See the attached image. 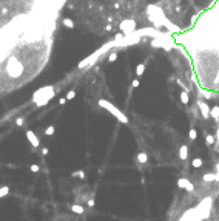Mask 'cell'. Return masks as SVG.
<instances>
[{"label": "cell", "instance_id": "10", "mask_svg": "<svg viewBox=\"0 0 219 221\" xmlns=\"http://www.w3.org/2000/svg\"><path fill=\"white\" fill-rule=\"evenodd\" d=\"M216 178H218V173H205L204 176H202V181L211 182V181H216Z\"/></svg>", "mask_w": 219, "mask_h": 221}, {"label": "cell", "instance_id": "31", "mask_svg": "<svg viewBox=\"0 0 219 221\" xmlns=\"http://www.w3.org/2000/svg\"><path fill=\"white\" fill-rule=\"evenodd\" d=\"M215 138H216V141L219 142V127H218V130H216V134H215Z\"/></svg>", "mask_w": 219, "mask_h": 221}, {"label": "cell", "instance_id": "8", "mask_svg": "<svg viewBox=\"0 0 219 221\" xmlns=\"http://www.w3.org/2000/svg\"><path fill=\"white\" fill-rule=\"evenodd\" d=\"M210 118H213L215 121L219 122V105H215L210 108Z\"/></svg>", "mask_w": 219, "mask_h": 221}, {"label": "cell", "instance_id": "23", "mask_svg": "<svg viewBox=\"0 0 219 221\" xmlns=\"http://www.w3.org/2000/svg\"><path fill=\"white\" fill-rule=\"evenodd\" d=\"M65 98H67V101H73V99L76 98V91H74V90H69Z\"/></svg>", "mask_w": 219, "mask_h": 221}, {"label": "cell", "instance_id": "9", "mask_svg": "<svg viewBox=\"0 0 219 221\" xmlns=\"http://www.w3.org/2000/svg\"><path fill=\"white\" fill-rule=\"evenodd\" d=\"M62 25L65 26V28H68V30H74V22H73V20H71L69 17H65L63 20H62Z\"/></svg>", "mask_w": 219, "mask_h": 221}, {"label": "cell", "instance_id": "22", "mask_svg": "<svg viewBox=\"0 0 219 221\" xmlns=\"http://www.w3.org/2000/svg\"><path fill=\"white\" fill-rule=\"evenodd\" d=\"M8 193H9V187H8V186L0 187V198H2V196H6Z\"/></svg>", "mask_w": 219, "mask_h": 221}, {"label": "cell", "instance_id": "3", "mask_svg": "<svg viewBox=\"0 0 219 221\" xmlns=\"http://www.w3.org/2000/svg\"><path fill=\"white\" fill-rule=\"evenodd\" d=\"M120 31H122L124 36H128V34H133L136 31V22L133 19H127V20H122L119 25Z\"/></svg>", "mask_w": 219, "mask_h": 221}, {"label": "cell", "instance_id": "18", "mask_svg": "<svg viewBox=\"0 0 219 221\" xmlns=\"http://www.w3.org/2000/svg\"><path fill=\"white\" fill-rule=\"evenodd\" d=\"M71 175H73V178H82V179H85V172L84 170H77V172H73V173H71Z\"/></svg>", "mask_w": 219, "mask_h": 221}, {"label": "cell", "instance_id": "19", "mask_svg": "<svg viewBox=\"0 0 219 221\" xmlns=\"http://www.w3.org/2000/svg\"><path fill=\"white\" fill-rule=\"evenodd\" d=\"M54 132H56V127H54V125H48L46 130H45V134H46V136H53Z\"/></svg>", "mask_w": 219, "mask_h": 221}, {"label": "cell", "instance_id": "26", "mask_svg": "<svg viewBox=\"0 0 219 221\" xmlns=\"http://www.w3.org/2000/svg\"><path fill=\"white\" fill-rule=\"evenodd\" d=\"M139 87V79H133V82H131V88H138Z\"/></svg>", "mask_w": 219, "mask_h": 221}, {"label": "cell", "instance_id": "17", "mask_svg": "<svg viewBox=\"0 0 219 221\" xmlns=\"http://www.w3.org/2000/svg\"><path fill=\"white\" fill-rule=\"evenodd\" d=\"M199 93L204 96V98H207V99H210L211 96H213V93L211 91H208V90H205V88H199Z\"/></svg>", "mask_w": 219, "mask_h": 221}, {"label": "cell", "instance_id": "14", "mask_svg": "<svg viewBox=\"0 0 219 221\" xmlns=\"http://www.w3.org/2000/svg\"><path fill=\"white\" fill-rule=\"evenodd\" d=\"M202 164H204V161H202L201 158H194L193 161H191V165H193L194 169H201Z\"/></svg>", "mask_w": 219, "mask_h": 221}, {"label": "cell", "instance_id": "6", "mask_svg": "<svg viewBox=\"0 0 219 221\" xmlns=\"http://www.w3.org/2000/svg\"><path fill=\"white\" fill-rule=\"evenodd\" d=\"M26 138H28V141H29V144L32 145L34 149H37L40 145V141H39V138L36 136V133L32 132V130H28L26 132Z\"/></svg>", "mask_w": 219, "mask_h": 221}, {"label": "cell", "instance_id": "7", "mask_svg": "<svg viewBox=\"0 0 219 221\" xmlns=\"http://www.w3.org/2000/svg\"><path fill=\"white\" fill-rule=\"evenodd\" d=\"M179 158L182 159V161H185L188 158V147L187 145H180V149H179Z\"/></svg>", "mask_w": 219, "mask_h": 221}, {"label": "cell", "instance_id": "4", "mask_svg": "<svg viewBox=\"0 0 219 221\" xmlns=\"http://www.w3.org/2000/svg\"><path fill=\"white\" fill-rule=\"evenodd\" d=\"M198 108L201 111V116L204 118V119H208V118H210V107H208V104H207L204 99H199L198 101Z\"/></svg>", "mask_w": 219, "mask_h": 221}, {"label": "cell", "instance_id": "15", "mask_svg": "<svg viewBox=\"0 0 219 221\" xmlns=\"http://www.w3.org/2000/svg\"><path fill=\"white\" fill-rule=\"evenodd\" d=\"M145 71V63H139L138 67H136V76H142Z\"/></svg>", "mask_w": 219, "mask_h": 221}, {"label": "cell", "instance_id": "2", "mask_svg": "<svg viewBox=\"0 0 219 221\" xmlns=\"http://www.w3.org/2000/svg\"><path fill=\"white\" fill-rule=\"evenodd\" d=\"M97 105H99L100 108H105L107 111H110L119 122H122V124H128V122H130L128 118H127V115H125V113H122L116 105L111 104L110 101H107V99H99V101H97Z\"/></svg>", "mask_w": 219, "mask_h": 221}, {"label": "cell", "instance_id": "24", "mask_svg": "<svg viewBox=\"0 0 219 221\" xmlns=\"http://www.w3.org/2000/svg\"><path fill=\"white\" fill-rule=\"evenodd\" d=\"M15 125L23 127L25 125V119H23V118H17V119H15Z\"/></svg>", "mask_w": 219, "mask_h": 221}, {"label": "cell", "instance_id": "25", "mask_svg": "<svg viewBox=\"0 0 219 221\" xmlns=\"http://www.w3.org/2000/svg\"><path fill=\"white\" fill-rule=\"evenodd\" d=\"M29 169H31V172H32V173H37V172L40 170V167L37 165V164H32V165L29 167Z\"/></svg>", "mask_w": 219, "mask_h": 221}, {"label": "cell", "instance_id": "27", "mask_svg": "<svg viewBox=\"0 0 219 221\" xmlns=\"http://www.w3.org/2000/svg\"><path fill=\"white\" fill-rule=\"evenodd\" d=\"M67 102H68V101H67V98H60V99H59V104H60V105H65Z\"/></svg>", "mask_w": 219, "mask_h": 221}, {"label": "cell", "instance_id": "29", "mask_svg": "<svg viewBox=\"0 0 219 221\" xmlns=\"http://www.w3.org/2000/svg\"><path fill=\"white\" fill-rule=\"evenodd\" d=\"M88 206H90V207H93V206H94V198L88 199Z\"/></svg>", "mask_w": 219, "mask_h": 221}, {"label": "cell", "instance_id": "21", "mask_svg": "<svg viewBox=\"0 0 219 221\" xmlns=\"http://www.w3.org/2000/svg\"><path fill=\"white\" fill-rule=\"evenodd\" d=\"M116 59H117V51H111V54L108 56V63L116 62Z\"/></svg>", "mask_w": 219, "mask_h": 221}, {"label": "cell", "instance_id": "28", "mask_svg": "<svg viewBox=\"0 0 219 221\" xmlns=\"http://www.w3.org/2000/svg\"><path fill=\"white\" fill-rule=\"evenodd\" d=\"M196 20H198V15H196V14H194V15H191V26L194 25V22H196Z\"/></svg>", "mask_w": 219, "mask_h": 221}, {"label": "cell", "instance_id": "12", "mask_svg": "<svg viewBox=\"0 0 219 221\" xmlns=\"http://www.w3.org/2000/svg\"><path fill=\"white\" fill-rule=\"evenodd\" d=\"M180 102H182L184 105H187L188 102H190V96H188V91H182V93H180Z\"/></svg>", "mask_w": 219, "mask_h": 221}, {"label": "cell", "instance_id": "1", "mask_svg": "<svg viewBox=\"0 0 219 221\" xmlns=\"http://www.w3.org/2000/svg\"><path fill=\"white\" fill-rule=\"evenodd\" d=\"M54 96H56V88L53 85H46V87H42L32 94V102L36 104V107H43L50 102Z\"/></svg>", "mask_w": 219, "mask_h": 221}, {"label": "cell", "instance_id": "16", "mask_svg": "<svg viewBox=\"0 0 219 221\" xmlns=\"http://www.w3.org/2000/svg\"><path fill=\"white\" fill-rule=\"evenodd\" d=\"M215 141H216V138L213 136V134H205V144L207 145H213Z\"/></svg>", "mask_w": 219, "mask_h": 221}, {"label": "cell", "instance_id": "5", "mask_svg": "<svg viewBox=\"0 0 219 221\" xmlns=\"http://www.w3.org/2000/svg\"><path fill=\"white\" fill-rule=\"evenodd\" d=\"M178 187L182 189V190H187V192H193L194 190L193 182L188 181L187 178H179V179H178Z\"/></svg>", "mask_w": 219, "mask_h": 221}, {"label": "cell", "instance_id": "30", "mask_svg": "<svg viewBox=\"0 0 219 221\" xmlns=\"http://www.w3.org/2000/svg\"><path fill=\"white\" fill-rule=\"evenodd\" d=\"M48 153H50V150H48V149H42V155L43 156H46Z\"/></svg>", "mask_w": 219, "mask_h": 221}, {"label": "cell", "instance_id": "20", "mask_svg": "<svg viewBox=\"0 0 219 221\" xmlns=\"http://www.w3.org/2000/svg\"><path fill=\"white\" fill-rule=\"evenodd\" d=\"M188 138L191 139V141H194V139L198 138V132H196V128H190V132H188Z\"/></svg>", "mask_w": 219, "mask_h": 221}, {"label": "cell", "instance_id": "32", "mask_svg": "<svg viewBox=\"0 0 219 221\" xmlns=\"http://www.w3.org/2000/svg\"><path fill=\"white\" fill-rule=\"evenodd\" d=\"M105 30H107V31H111V30H113V26H111V25H107V26H105Z\"/></svg>", "mask_w": 219, "mask_h": 221}, {"label": "cell", "instance_id": "13", "mask_svg": "<svg viewBox=\"0 0 219 221\" xmlns=\"http://www.w3.org/2000/svg\"><path fill=\"white\" fill-rule=\"evenodd\" d=\"M138 161H139L140 164H145L147 161H148V155H147L145 152H140V153L138 155Z\"/></svg>", "mask_w": 219, "mask_h": 221}, {"label": "cell", "instance_id": "11", "mask_svg": "<svg viewBox=\"0 0 219 221\" xmlns=\"http://www.w3.org/2000/svg\"><path fill=\"white\" fill-rule=\"evenodd\" d=\"M71 210H73L74 213H77V215H80V213L85 212V209L82 207L80 204H71Z\"/></svg>", "mask_w": 219, "mask_h": 221}]
</instances>
